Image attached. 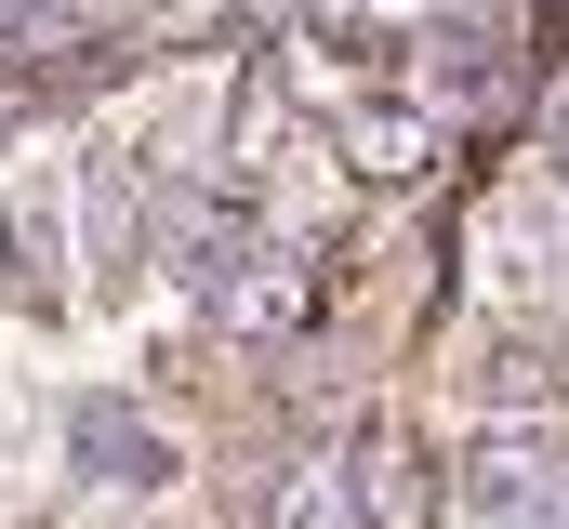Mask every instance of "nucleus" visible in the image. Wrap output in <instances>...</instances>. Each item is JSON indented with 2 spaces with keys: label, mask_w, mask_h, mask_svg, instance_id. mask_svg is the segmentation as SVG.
Wrapping results in <instances>:
<instances>
[{
  "label": "nucleus",
  "mask_w": 569,
  "mask_h": 529,
  "mask_svg": "<svg viewBox=\"0 0 569 529\" xmlns=\"http://www.w3.org/2000/svg\"><path fill=\"white\" fill-rule=\"evenodd\" d=\"M318 264H291V252H252V278H226V318H252V331H305L318 318Z\"/></svg>",
  "instance_id": "obj_3"
},
{
  "label": "nucleus",
  "mask_w": 569,
  "mask_h": 529,
  "mask_svg": "<svg viewBox=\"0 0 569 529\" xmlns=\"http://www.w3.org/2000/svg\"><path fill=\"white\" fill-rule=\"evenodd\" d=\"M331 146H345V186H371V199L437 172V120H425V107H385V93H371V107H345Z\"/></svg>",
  "instance_id": "obj_1"
},
{
  "label": "nucleus",
  "mask_w": 569,
  "mask_h": 529,
  "mask_svg": "<svg viewBox=\"0 0 569 529\" xmlns=\"http://www.w3.org/2000/svg\"><path fill=\"white\" fill-rule=\"evenodd\" d=\"M557 159H569V107H557Z\"/></svg>",
  "instance_id": "obj_6"
},
{
  "label": "nucleus",
  "mask_w": 569,
  "mask_h": 529,
  "mask_svg": "<svg viewBox=\"0 0 569 529\" xmlns=\"http://www.w3.org/2000/svg\"><path fill=\"white\" fill-rule=\"evenodd\" d=\"M490 410H503V423H543V410H569V371L543 345H503V358H490Z\"/></svg>",
  "instance_id": "obj_4"
},
{
  "label": "nucleus",
  "mask_w": 569,
  "mask_h": 529,
  "mask_svg": "<svg viewBox=\"0 0 569 529\" xmlns=\"http://www.w3.org/2000/svg\"><path fill=\"white\" fill-rule=\"evenodd\" d=\"M345 490H358V517H371V529H425V517H437L425 450H411V437H371V450L345 463Z\"/></svg>",
  "instance_id": "obj_2"
},
{
  "label": "nucleus",
  "mask_w": 569,
  "mask_h": 529,
  "mask_svg": "<svg viewBox=\"0 0 569 529\" xmlns=\"http://www.w3.org/2000/svg\"><path fill=\"white\" fill-rule=\"evenodd\" d=\"M266 529H358V490H345V477H279Z\"/></svg>",
  "instance_id": "obj_5"
}]
</instances>
